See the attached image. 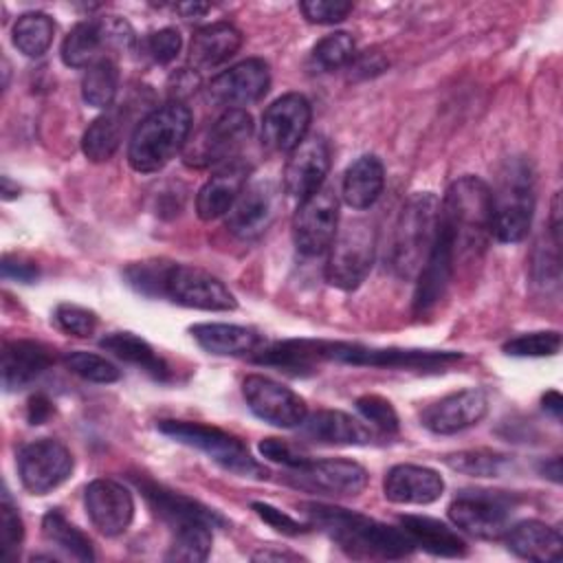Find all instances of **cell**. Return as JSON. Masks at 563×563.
<instances>
[{
  "instance_id": "obj_1",
  "label": "cell",
  "mask_w": 563,
  "mask_h": 563,
  "mask_svg": "<svg viewBox=\"0 0 563 563\" xmlns=\"http://www.w3.org/2000/svg\"><path fill=\"white\" fill-rule=\"evenodd\" d=\"M301 510L310 519V526L321 528L354 559H402L416 548L405 530L347 508L308 501L301 504Z\"/></svg>"
},
{
  "instance_id": "obj_2",
  "label": "cell",
  "mask_w": 563,
  "mask_h": 563,
  "mask_svg": "<svg viewBox=\"0 0 563 563\" xmlns=\"http://www.w3.org/2000/svg\"><path fill=\"white\" fill-rule=\"evenodd\" d=\"M191 110L183 101H167L152 110L134 130L128 145V161L141 174L165 167L187 143Z\"/></svg>"
},
{
  "instance_id": "obj_3",
  "label": "cell",
  "mask_w": 563,
  "mask_h": 563,
  "mask_svg": "<svg viewBox=\"0 0 563 563\" xmlns=\"http://www.w3.org/2000/svg\"><path fill=\"white\" fill-rule=\"evenodd\" d=\"M440 200L429 191L413 194L400 209L389 253L391 271L411 279L424 266L438 235Z\"/></svg>"
},
{
  "instance_id": "obj_4",
  "label": "cell",
  "mask_w": 563,
  "mask_h": 563,
  "mask_svg": "<svg viewBox=\"0 0 563 563\" xmlns=\"http://www.w3.org/2000/svg\"><path fill=\"white\" fill-rule=\"evenodd\" d=\"M490 189L477 176L453 180L440 205V224L453 238L455 253L484 246L490 235Z\"/></svg>"
},
{
  "instance_id": "obj_5",
  "label": "cell",
  "mask_w": 563,
  "mask_h": 563,
  "mask_svg": "<svg viewBox=\"0 0 563 563\" xmlns=\"http://www.w3.org/2000/svg\"><path fill=\"white\" fill-rule=\"evenodd\" d=\"M490 235L499 242H521L532 222L534 211V178L526 158H508L497 176V187L490 191Z\"/></svg>"
},
{
  "instance_id": "obj_6",
  "label": "cell",
  "mask_w": 563,
  "mask_h": 563,
  "mask_svg": "<svg viewBox=\"0 0 563 563\" xmlns=\"http://www.w3.org/2000/svg\"><path fill=\"white\" fill-rule=\"evenodd\" d=\"M158 431L180 444H187L207 453L213 462H218L222 468L235 475L257 477V479L266 477V468L257 464V460L249 453V449L235 435L218 427L189 422V420H161Z\"/></svg>"
},
{
  "instance_id": "obj_7",
  "label": "cell",
  "mask_w": 563,
  "mask_h": 563,
  "mask_svg": "<svg viewBox=\"0 0 563 563\" xmlns=\"http://www.w3.org/2000/svg\"><path fill=\"white\" fill-rule=\"evenodd\" d=\"M319 352H321V361H336V363L363 365V367L418 369V372H442L444 367L462 358L460 352L372 347V345L345 343V341H319Z\"/></svg>"
},
{
  "instance_id": "obj_8",
  "label": "cell",
  "mask_w": 563,
  "mask_h": 563,
  "mask_svg": "<svg viewBox=\"0 0 563 563\" xmlns=\"http://www.w3.org/2000/svg\"><path fill=\"white\" fill-rule=\"evenodd\" d=\"M134 44L132 26L119 15H103L77 22L62 42V59L70 68H90L108 53L130 51Z\"/></svg>"
},
{
  "instance_id": "obj_9",
  "label": "cell",
  "mask_w": 563,
  "mask_h": 563,
  "mask_svg": "<svg viewBox=\"0 0 563 563\" xmlns=\"http://www.w3.org/2000/svg\"><path fill=\"white\" fill-rule=\"evenodd\" d=\"M376 233L367 220H350L336 231L325 264V279L334 288L354 290L372 271Z\"/></svg>"
},
{
  "instance_id": "obj_10",
  "label": "cell",
  "mask_w": 563,
  "mask_h": 563,
  "mask_svg": "<svg viewBox=\"0 0 563 563\" xmlns=\"http://www.w3.org/2000/svg\"><path fill=\"white\" fill-rule=\"evenodd\" d=\"M515 506V495L501 490H462L451 501L449 517L477 539H499L508 530Z\"/></svg>"
},
{
  "instance_id": "obj_11",
  "label": "cell",
  "mask_w": 563,
  "mask_h": 563,
  "mask_svg": "<svg viewBox=\"0 0 563 563\" xmlns=\"http://www.w3.org/2000/svg\"><path fill=\"white\" fill-rule=\"evenodd\" d=\"M251 134L253 119L246 110H224L185 152V163L194 167H220L229 161H235Z\"/></svg>"
},
{
  "instance_id": "obj_12",
  "label": "cell",
  "mask_w": 563,
  "mask_h": 563,
  "mask_svg": "<svg viewBox=\"0 0 563 563\" xmlns=\"http://www.w3.org/2000/svg\"><path fill=\"white\" fill-rule=\"evenodd\" d=\"M339 224V200L332 187L303 198L292 218V238L301 255H321L330 249Z\"/></svg>"
},
{
  "instance_id": "obj_13",
  "label": "cell",
  "mask_w": 563,
  "mask_h": 563,
  "mask_svg": "<svg viewBox=\"0 0 563 563\" xmlns=\"http://www.w3.org/2000/svg\"><path fill=\"white\" fill-rule=\"evenodd\" d=\"M288 482L301 490L325 497H356L367 486V471L352 460L308 457L297 468H290Z\"/></svg>"
},
{
  "instance_id": "obj_14",
  "label": "cell",
  "mask_w": 563,
  "mask_h": 563,
  "mask_svg": "<svg viewBox=\"0 0 563 563\" xmlns=\"http://www.w3.org/2000/svg\"><path fill=\"white\" fill-rule=\"evenodd\" d=\"M18 473L29 493L46 495L70 477L73 455L62 442L42 438L20 449Z\"/></svg>"
},
{
  "instance_id": "obj_15",
  "label": "cell",
  "mask_w": 563,
  "mask_h": 563,
  "mask_svg": "<svg viewBox=\"0 0 563 563\" xmlns=\"http://www.w3.org/2000/svg\"><path fill=\"white\" fill-rule=\"evenodd\" d=\"M242 394L251 411L268 424L292 429V427H301V422L308 416V407L303 398L268 376H262V374L246 376L242 383Z\"/></svg>"
},
{
  "instance_id": "obj_16",
  "label": "cell",
  "mask_w": 563,
  "mask_h": 563,
  "mask_svg": "<svg viewBox=\"0 0 563 563\" xmlns=\"http://www.w3.org/2000/svg\"><path fill=\"white\" fill-rule=\"evenodd\" d=\"M165 297L198 310H233L238 306L233 292L216 275L187 264H172Z\"/></svg>"
},
{
  "instance_id": "obj_17",
  "label": "cell",
  "mask_w": 563,
  "mask_h": 563,
  "mask_svg": "<svg viewBox=\"0 0 563 563\" xmlns=\"http://www.w3.org/2000/svg\"><path fill=\"white\" fill-rule=\"evenodd\" d=\"M268 64L264 59L249 57L216 75L207 86V95L216 106H222L227 110H244V106L260 101L268 92Z\"/></svg>"
},
{
  "instance_id": "obj_18",
  "label": "cell",
  "mask_w": 563,
  "mask_h": 563,
  "mask_svg": "<svg viewBox=\"0 0 563 563\" xmlns=\"http://www.w3.org/2000/svg\"><path fill=\"white\" fill-rule=\"evenodd\" d=\"M310 117V103L303 95H282L262 114V143L275 152H292L306 139Z\"/></svg>"
},
{
  "instance_id": "obj_19",
  "label": "cell",
  "mask_w": 563,
  "mask_h": 563,
  "mask_svg": "<svg viewBox=\"0 0 563 563\" xmlns=\"http://www.w3.org/2000/svg\"><path fill=\"white\" fill-rule=\"evenodd\" d=\"M132 479L139 486L145 501L150 504V508L172 528H180L187 523H207L211 528H222L227 523L224 517L220 512H216L213 508H209L183 493H176L163 484H156L154 479H150L145 475H134Z\"/></svg>"
},
{
  "instance_id": "obj_20",
  "label": "cell",
  "mask_w": 563,
  "mask_h": 563,
  "mask_svg": "<svg viewBox=\"0 0 563 563\" xmlns=\"http://www.w3.org/2000/svg\"><path fill=\"white\" fill-rule=\"evenodd\" d=\"M84 504L92 526L106 537H117L132 523L134 499L130 490L114 479L90 482L84 493Z\"/></svg>"
},
{
  "instance_id": "obj_21",
  "label": "cell",
  "mask_w": 563,
  "mask_h": 563,
  "mask_svg": "<svg viewBox=\"0 0 563 563\" xmlns=\"http://www.w3.org/2000/svg\"><path fill=\"white\" fill-rule=\"evenodd\" d=\"M330 169V147L323 136L303 139L284 167V189L299 202L323 187Z\"/></svg>"
},
{
  "instance_id": "obj_22",
  "label": "cell",
  "mask_w": 563,
  "mask_h": 563,
  "mask_svg": "<svg viewBox=\"0 0 563 563\" xmlns=\"http://www.w3.org/2000/svg\"><path fill=\"white\" fill-rule=\"evenodd\" d=\"M486 411L488 398L482 389H462L429 405L422 411V424L438 435H451L477 424Z\"/></svg>"
},
{
  "instance_id": "obj_23",
  "label": "cell",
  "mask_w": 563,
  "mask_h": 563,
  "mask_svg": "<svg viewBox=\"0 0 563 563\" xmlns=\"http://www.w3.org/2000/svg\"><path fill=\"white\" fill-rule=\"evenodd\" d=\"M455 264V246L449 231L438 222V235L429 251L424 266L418 271V284L413 295V310L418 314L429 312L446 292Z\"/></svg>"
},
{
  "instance_id": "obj_24",
  "label": "cell",
  "mask_w": 563,
  "mask_h": 563,
  "mask_svg": "<svg viewBox=\"0 0 563 563\" xmlns=\"http://www.w3.org/2000/svg\"><path fill=\"white\" fill-rule=\"evenodd\" d=\"M275 218V189L271 183L246 185L233 207L227 211V229L242 238H257Z\"/></svg>"
},
{
  "instance_id": "obj_25",
  "label": "cell",
  "mask_w": 563,
  "mask_h": 563,
  "mask_svg": "<svg viewBox=\"0 0 563 563\" xmlns=\"http://www.w3.org/2000/svg\"><path fill=\"white\" fill-rule=\"evenodd\" d=\"M383 493L391 504H433L444 493V479L438 471L418 464H398L389 468Z\"/></svg>"
},
{
  "instance_id": "obj_26",
  "label": "cell",
  "mask_w": 563,
  "mask_h": 563,
  "mask_svg": "<svg viewBox=\"0 0 563 563\" xmlns=\"http://www.w3.org/2000/svg\"><path fill=\"white\" fill-rule=\"evenodd\" d=\"M251 167L235 158L216 169V174L200 187L196 196V211L200 220H216L224 216L233 202L238 200L240 191L246 187Z\"/></svg>"
},
{
  "instance_id": "obj_27",
  "label": "cell",
  "mask_w": 563,
  "mask_h": 563,
  "mask_svg": "<svg viewBox=\"0 0 563 563\" xmlns=\"http://www.w3.org/2000/svg\"><path fill=\"white\" fill-rule=\"evenodd\" d=\"M242 46V31L231 22H213L198 29L189 44V64L196 70L220 66Z\"/></svg>"
},
{
  "instance_id": "obj_28",
  "label": "cell",
  "mask_w": 563,
  "mask_h": 563,
  "mask_svg": "<svg viewBox=\"0 0 563 563\" xmlns=\"http://www.w3.org/2000/svg\"><path fill=\"white\" fill-rule=\"evenodd\" d=\"M303 435L321 442V444H369L374 440V431L365 427L361 420L352 418L339 409H321L312 416H306Z\"/></svg>"
},
{
  "instance_id": "obj_29",
  "label": "cell",
  "mask_w": 563,
  "mask_h": 563,
  "mask_svg": "<svg viewBox=\"0 0 563 563\" xmlns=\"http://www.w3.org/2000/svg\"><path fill=\"white\" fill-rule=\"evenodd\" d=\"M504 534H506L508 550L521 559L550 563V561H559L561 556L563 539L556 528L543 521L526 519L508 528Z\"/></svg>"
},
{
  "instance_id": "obj_30",
  "label": "cell",
  "mask_w": 563,
  "mask_h": 563,
  "mask_svg": "<svg viewBox=\"0 0 563 563\" xmlns=\"http://www.w3.org/2000/svg\"><path fill=\"white\" fill-rule=\"evenodd\" d=\"M51 352L35 341H9L2 350V387L15 391L35 380L48 365Z\"/></svg>"
},
{
  "instance_id": "obj_31",
  "label": "cell",
  "mask_w": 563,
  "mask_h": 563,
  "mask_svg": "<svg viewBox=\"0 0 563 563\" xmlns=\"http://www.w3.org/2000/svg\"><path fill=\"white\" fill-rule=\"evenodd\" d=\"M253 361L260 365L277 367L292 376H306L317 369L321 361L319 341L310 339H292V341H275L271 345L257 347L253 352Z\"/></svg>"
},
{
  "instance_id": "obj_32",
  "label": "cell",
  "mask_w": 563,
  "mask_h": 563,
  "mask_svg": "<svg viewBox=\"0 0 563 563\" xmlns=\"http://www.w3.org/2000/svg\"><path fill=\"white\" fill-rule=\"evenodd\" d=\"M189 332L205 352L218 356L253 354L262 341L253 328L235 323H196Z\"/></svg>"
},
{
  "instance_id": "obj_33",
  "label": "cell",
  "mask_w": 563,
  "mask_h": 563,
  "mask_svg": "<svg viewBox=\"0 0 563 563\" xmlns=\"http://www.w3.org/2000/svg\"><path fill=\"white\" fill-rule=\"evenodd\" d=\"M385 187L383 163L374 154L358 156L343 174L341 194L352 209L372 207Z\"/></svg>"
},
{
  "instance_id": "obj_34",
  "label": "cell",
  "mask_w": 563,
  "mask_h": 563,
  "mask_svg": "<svg viewBox=\"0 0 563 563\" xmlns=\"http://www.w3.org/2000/svg\"><path fill=\"white\" fill-rule=\"evenodd\" d=\"M400 526L411 537V541L416 545H420L422 550H427L429 554L449 556V559L466 554L464 539L455 530H451L446 523H442L433 517L402 515Z\"/></svg>"
},
{
  "instance_id": "obj_35",
  "label": "cell",
  "mask_w": 563,
  "mask_h": 563,
  "mask_svg": "<svg viewBox=\"0 0 563 563\" xmlns=\"http://www.w3.org/2000/svg\"><path fill=\"white\" fill-rule=\"evenodd\" d=\"M99 345L114 354L117 358L125 361V363H132L141 369H145L152 378L156 380H167L169 378V367L167 363L154 352V347L143 341L141 336L132 334V332H112V334H106Z\"/></svg>"
},
{
  "instance_id": "obj_36",
  "label": "cell",
  "mask_w": 563,
  "mask_h": 563,
  "mask_svg": "<svg viewBox=\"0 0 563 563\" xmlns=\"http://www.w3.org/2000/svg\"><path fill=\"white\" fill-rule=\"evenodd\" d=\"M123 121L117 110L97 117L81 136V152L92 163H103L114 156L121 145Z\"/></svg>"
},
{
  "instance_id": "obj_37",
  "label": "cell",
  "mask_w": 563,
  "mask_h": 563,
  "mask_svg": "<svg viewBox=\"0 0 563 563\" xmlns=\"http://www.w3.org/2000/svg\"><path fill=\"white\" fill-rule=\"evenodd\" d=\"M42 532L53 545H57L59 550H64L73 559H77V561H92L95 559L90 539L77 526H73L59 510H48L44 515Z\"/></svg>"
},
{
  "instance_id": "obj_38",
  "label": "cell",
  "mask_w": 563,
  "mask_h": 563,
  "mask_svg": "<svg viewBox=\"0 0 563 563\" xmlns=\"http://www.w3.org/2000/svg\"><path fill=\"white\" fill-rule=\"evenodd\" d=\"M55 24L42 11L24 13L13 24V44L26 57H40L53 42Z\"/></svg>"
},
{
  "instance_id": "obj_39",
  "label": "cell",
  "mask_w": 563,
  "mask_h": 563,
  "mask_svg": "<svg viewBox=\"0 0 563 563\" xmlns=\"http://www.w3.org/2000/svg\"><path fill=\"white\" fill-rule=\"evenodd\" d=\"M211 526L207 523H187L180 528H174V541L167 552V561H187L198 563L205 561L211 552Z\"/></svg>"
},
{
  "instance_id": "obj_40",
  "label": "cell",
  "mask_w": 563,
  "mask_h": 563,
  "mask_svg": "<svg viewBox=\"0 0 563 563\" xmlns=\"http://www.w3.org/2000/svg\"><path fill=\"white\" fill-rule=\"evenodd\" d=\"M119 88V68L114 59H101L86 68L81 79V97L88 106L106 108L112 103Z\"/></svg>"
},
{
  "instance_id": "obj_41",
  "label": "cell",
  "mask_w": 563,
  "mask_h": 563,
  "mask_svg": "<svg viewBox=\"0 0 563 563\" xmlns=\"http://www.w3.org/2000/svg\"><path fill=\"white\" fill-rule=\"evenodd\" d=\"M449 468L473 475V477H497L504 466L508 464V457L504 453L490 451V449H471V451H460L446 457Z\"/></svg>"
},
{
  "instance_id": "obj_42",
  "label": "cell",
  "mask_w": 563,
  "mask_h": 563,
  "mask_svg": "<svg viewBox=\"0 0 563 563\" xmlns=\"http://www.w3.org/2000/svg\"><path fill=\"white\" fill-rule=\"evenodd\" d=\"M64 365L73 374L81 376L84 380L101 383V385L114 383L121 376L117 365H112L108 358H103L99 354H92V352H84V350H75V352L64 354Z\"/></svg>"
},
{
  "instance_id": "obj_43",
  "label": "cell",
  "mask_w": 563,
  "mask_h": 563,
  "mask_svg": "<svg viewBox=\"0 0 563 563\" xmlns=\"http://www.w3.org/2000/svg\"><path fill=\"white\" fill-rule=\"evenodd\" d=\"M312 57L323 70L343 68L356 57L354 40H352L350 33H343V31L325 35L323 40L317 42V46L312 51Z\"/></svg>"
},
{
  "instance_id": "obj_44",
  "label": "cell",
  "mask_w": 563,
  "mask_h": 563,
  "mask_svg": "<svg viewBox=\"0 0 563 563\" xmlns=\"http://www.w3.org/2000/svg\"><path fill=\"white\" fill-rule=\"evenodd\" d=\"M169 268H172V264L161 262V260L139 262L125 271V279L132 288H136L139 292H143L147 297H156V295L165 297V284H167Z\"/></svg>"
},
{
  "instance_id": "obj_45",
  "label": "cell",
  "mask_w": 563,
  "mask_h": 563,
  "mask_svg": "<svg viewBox=\"0 0 563 563\" xmlns=\"http://www.w3.org/2000/svg\"><path fill=\"white\" fill-rule=\"evenodd\" d=\"M559 350H561V334L556 330L519 334L504 345V352L510 356H554Z\"/></svg>"
},
{
  "instance_id": "obj_46",
  "label": "cell",
  "mask_w": 563,
  "mask_h": 563,
  "mask_svg": "<svg viewBox=\"0 0 563 563\" xmlns=\"http://www.w3.org/2000/svg\"><path fill=\"white\" fill-rule=\"evenodd\" d=\"M356 409L361 411V416L372 422L374 429L383 431V433H396L398 431V413L391 407V402L383 396L376 394H365L356 400Z\"/></svg>"
},
{
  "instance_id": "obj_47",
  "label": "cell",
  "mask_w": 563,
  "mask_h": 563,
  "mask_svg": "<svg viewBox=\"0 0 563 563\" xmlns=\"http://www.w3.org/2000/svg\"><path fill=\"white\" fill-rule=\"evenodd\" d=\"M55 323L66 334L88 339L97 328V314L92 310L75 306V303H59L55 308Z\"/></svg>"
},
{
  "instance_id": "obj_48",
  "label": "cell",
  "mask_w": 563,
  "mask_h": 563,
  "mask_svg": "<svg viewBox=\"0 0 563 563\" xmlns=\"http://www.w3.org/2000/svg\"><path fill=\"white\" fill-rule=\"evenodd\" d=\"M0 539H2V554L4 559H13L22 539H24V523L18 515V508L11 504L7 490L0 504Z\"/></svg>"
},
{
  "instance_id": "obj_49",
  "label": "cell",
  "mask_w": 563,
  "mask_h": 563,
  "mask_svg": "<svg viewBox=\"0 0 563 563\" xmlns=\"http://www.w3.org/2000/svg\"><path fill=\"white\" fill-rule=\"evenodd\" d=\"M301 13L308 22L314 24H334L347 18L352 11V2L347 0H306L299 4Z\"/></svg>"
},
{
  "instance_id": "obj_50",
  "label": "cell",
  "mask_w": 563,
  "mask_h": 563,
  "mask_svg": "<svg viewBox=\"0 0 563 563\" xmlns=\"http://www.w3.org/2000/svg\"><path fill=\"white\" fill-rule=\"evenodd\" d=\"M183 46V37L176 29H161L154 31L147 40H145V51L147 55L156 62V64H169L172 59H176V55L180 53Z\"/></svg>"
},
{
  "instance_id": "obj_51",
  "label": "cell",
  "mask_w": 563,
  "mask_h": 563,
  "mask_svg": "<svg viewBox=\"0 0 563 563\" xmlns=\"http://www.w3.org/2000/svg\"><path fill=\"white\" fill-rule=\"evenodd\" d=\"M253 510H255V515H257L262 521H266L271 528H275V530L282 532V534L297 537V534H301V532L308 530L306 523H299L297 519H292L290 515L282 512L279 508H275V506H271V504L253 501Z\"/></svg>"
},
{
  "instance_id": "obj_52",
  "label": "cell",
  "mask_w": 563,
  "mask_h": 563,
  "mask_svg": "<svg viewBox=\"0 0 563 563\" xmlns=\"http://www.w3.org/2000/svg\"><path fill=\"white\" fill-rule=\"evenodd\" d=\"M260 453L277 464H284L288 468H297L299 464H303L308 460V455L299 453L295 446H290L286 440L279 438H266L260 442Z\"/></svg>"
},
{
  "instance_id": "obj_53",
  "label": "cell",
  "mask_w": 563,
  "mask_h": 563,
  "mask_svg": "<svg viewBox=\"0 0 563 563\" xmlns=\"http://www.w3.org/2000/svg\"><path fill=\"white\" fill-rule=\"evenodd\" d=\"M387 68V59L380 53H363L350 62L354 77H374Z\"/></svg>"
},
{
  "instance_id": "obj_54",
  "label": "cell",
  "mask_w": 563,
  "mask_h": 563,
  "mask_svg": "<svg viewBox=\"0 0 563 563\" xmlns=\"http://www.w3.org/2000/svg\"><path fill=\"white\" fill-rule=\"evenodd\" d=\"M2 275L7 279H18V282L29 284L37 277V266L33 262H24V260H18V257H4Z\"/></svg>"
},
{
  "instance_id": "obj_55",
  "label": "cell",
  "mask_w": 563,
  "mask_h": 563,
  "mask_svg": "<svg viewBox=\"0 0 563 563\" xmlns=\"http://www.w3.org/2000/svg\"><path fill=\"white\" fill-rule=\"evenodd\" d=\"M53 413V402L44 394H35L29 398L26 405V420L31 424H44Z\"/></svg>"
},
{
  "instance_id": "obj_56",
  "label": "cell",
  "mask_w": 563,
  "mask_h": 563,
  "mask_svg": "<svg viewBox=\"0 0 563 563\" xmlns=\"http://www.w3.org/2000/svg\"><path fill=\"white\" fill-rule=\"evenodd\" d=\"M176 11L187 18V20H196V18H202L207 11H209V4H202V2H183L176 7Z\"/></svg>"
},
{
  "instance_id": "obj_57",
  "label": "cell",
  "mask_w": 563,
  "mask_h": 563,
  "mask_svg": "<svg viewBox=\"0 0 563 563\" xmlns=\"http://www.w3.org/2000/svg\"><path fill=\"white\" fill-rule=\"evenodd\" d=\"M543 409L545 411H550L554 418H561V411H563V398H561V394L559 391H548L545 396H543Z\"/></svg>"
},
{
  "instance_id": "obj_58",
  "label": "cell",
  "mask_w": 563,
  "mask_h": 563,
  "mask_svg": "<svg viewBox=\"0 0 563 563\" xmlns=\"http://www.w3.org/2000/svg\"><path fill=\"white\" fill-rule=\"evenodd\" d=\"M541 473L543 477H550L552 482H561V457H552L550 462L541 464Z\"/></svg>"
},
{
  "instance_id": "obj_59",
  "label": "cell",
  "mask_w": 563,
  "mask_h": 563,
  "mask_svg": "<svg viewBox=\"0 0 563 563\" xmlns=\"http://www.w3.org/2000/svg\"><path fill=\"white\" fill-rule=\"evenodd\" d=\"M253 559H255V561H271V559H275V561H284V559H297V556L286 554V552H268V550H262V552H255V554H253Z\"/></svg>"
},
{
  "instance_id": "obj_60",
  "label": "cell",
  "mask_w": 563,
  "mask_h": 563,
  "mask_svg": "<svg viewBox=\"0 0 563 563\" xmlns=\"http://www.w3.org/2000/svg\"><path fill=\"white\" fill-rule=\"evenodd\" d=\"M18 191H20V189H18V185L13 187V185H11V180H9L7 176H2V198H4V200H11V198H15V196H18Z\"/></svg>"
}]
</instances>
